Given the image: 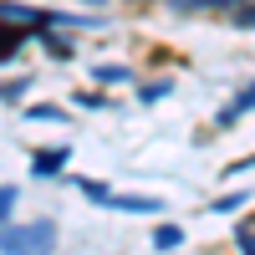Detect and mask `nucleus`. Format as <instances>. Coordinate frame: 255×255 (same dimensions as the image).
Segmentation results:
<instances>
[{
    "label": "nucleus",
    "mask_w": 255,
    "mask_h": 255,
    "mask_svg": "<svg viewBox=\"0 0 255 255\" xmlns=\"http://www.w3.org/2000/svg\"><path fill=\"white\" fill-rule=\"evenodd\" d=\"M56 245V225L51 220H36V225H20V230H0V250H51Z\"/></svg>",
    "instance_id": "f257e3e1"
},
{
    "label": "nucleus",
    "mask_w": 255,
    "mask_h": 255,
    "mask_svg": "<svg viewBox=\"0 0 255 255\" xmlns=\"http://www.w3.org/2000/svg\"><path fill=\"white\" fill-rule=\"evenodd\" d=\"M235 20H240V26H255V5H250V10H240Z\"/></svg>",
    "instance_id": "1a4fd4ad"
},
{
    "label": "nucleus",
    "mask_w": 255,
    "mask_h": 255,
    "mask_svg": "<svg viewBox=\"0 0 255 255\" xmlns=\"http://www.w3.org/2000/svg\"><path fill=\"white\" fill-rule=\"evenodd\" d=\"M15 41H20V31H0V56H10V51H15Z\"/></svg>",
    "instance_id": "0eeeda50"
},
{
    "label": "nucleus",
    "mask_w": 255,
    "mask_h": 255,
    "mask_svg": "<svg viewBox=\"0 0 255 255\" xmlns=\"http://www.w3.org/2000/svg\"><path fill=\"white\" fill-rule=\"evenodd\" d=\"M153 245H158V250L184 245V230H179V225H158V230H153Z\"/></svg>",
    "instance_id": "20e7f679"
},
{
    "label": "nucleus",
    "mask_w": 255,
    "mask_h": 255,
    "mask_svg": "<svg viewBox=\"0 0 255 255\" xmlns=\"http://www.w3.org/2000/svg\"><path fill=\"white\" fill-rule=\"evenodd\" d=\"M128 77H133L128 67H97V82H128Z\"/></svg>",
    "instance_id": "39448f33"
},
{
    "label": "nucleus",
    "mask_w": 255,
    "mask_h": 255,
    "mask_svg": "<svg viewBox=\"0 0 255 255\" xmlns=\"http://www.w3.org/2000/svg\"><path fill=\"white\" fill-rule=\"evenodd\" d=\"M102 204H113V209H128V215H143V209H163L158 199H133V194H102Z\"/></svg>",
    "instance_id": "7ed1b4c3"
},
{
    "label": "nucleus",
    "mask_w": 255,
    "mask_h": 255,
    "mask_svg": "<svg viewBox=\"0 0 255 255\" xmlns=\"http://www.w3.org/2000/svg\"><path fill=\"white\" fill-rule=\"evenodd\" d=\"M67 158H72L67 148H41L31 163H36V174H41V179H51V174H61V168H67Z\"/></svg>",
    "instance_id": "f03ea898"
},
{
    "label": "nucleus",
    "mask_w": 255,
    "mask_h": 255,
    "mask_svg": "<svg viewBox=\"0 0 255 255\" xmlns=\"http://www.w3.org/2000/svg\"><path fill=\"white\" fill-rule=\"evenodd\" d=\"M245 108H255V87H250V92H245V97L235 102V113H245ZM235 113H230V118H235Z\"/></svg>",
    "instance_id": "6e6552de"
},
{
    "label": "nucleus",
    "mask_w": 255,
    "mask_h": 255,
    "mask_svg": "<svg viewBox=\"0 0 255 255\" xmlns=\"http://www.w3.org/2000/svg\"><path fill=\"white\" fill-rule=\"evenodd\" d=\"M92 5H108V0H92Z\"/></svg>",
    "instance_id": "9d476101"
},
{
    "label": "nucleus",
    "mask_w": 255,
    "mask_h": 255,
    "mask_svg": "<svg viewBox=\"0 0 255 255\" xmlns=\"http://www.w3.org/2000/svg\"><path fill=\"white\" fill-rule=\"evenodd\" d=\"M10 204H15V189H10V184H0V220L10 215Z\"/></svg>",
    "instance_id": "423d86ee"
}]
</instances>
